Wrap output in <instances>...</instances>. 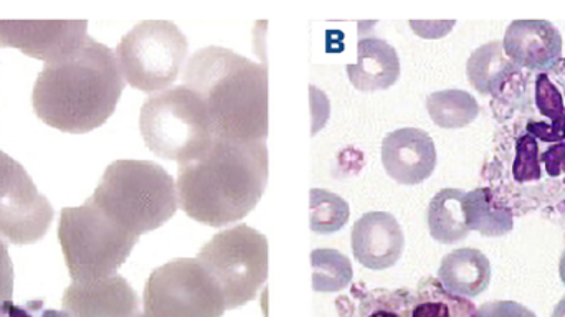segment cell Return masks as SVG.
Wrapping results in <instances>:
<instances>
[{
  "label": "cell",
  "mask_w": 565,
  "mask_h": 317,
  "mask_svg": "<svg viewBox=\"0 0 565 317\" xmlns=\"http://www.w3.org/2000/svg\"><path fill=\"white\" fill-rule=\"evenodd\" d=\"M559 273H561V279H563V283L565 286V252L563 253V256H561Z\"/></svg>",
  "instance_id": "33"
},
{
  "label": "cell",
  "mask_w": 565,
  "mask_h": 317,
  "mask_svg": "<svg viewBox=\"0 0 565 317\" xmlns=\"http://www.w3.org/2000/svg\"><path fill=\"white\" fill-rule=\"evenodd\" d=\"M382 163L402 186H417L434 173L437 149L434 139L417 128H402L385 136Z\"/></svg>",
  "instance_id": "14"
},
{
  "label": "cell",
  "mask_w": 565,
  "mask_h": 317,
  "mask_svg": "<svg viewBox=\"0 0 565 317\" xmlns=\"http://www.w3.org/2000/svg\"><path fill=\"white\" fill-rule=\"evenodd\" d=\"M311 230L321 235L339 232L348 223L349 203L328 190H311Z\"/></svg>",
  "instance_id": "24"
},
{
  "label": "cell",
  "mask_w": 565,
  "mask_h": 317,
  "mask_svg": "<svg viewBox=\"0 0 565 317\" xmlns=\"http://www.w3.org/2000/svg\"><path fill=\"white\" fill-rule=\"evenodd\" d=\"M139 129L156 156L179 166L204 155L215 139L204 102L184 85L149 96L141 108Z\"/></svg>",
  "instance_id": "6"
},
{
  "label": "cell",
  "mask_w": 565,
  "mask_h": 317,
  "mask_svg": "<svg viewBox=\"0 0 565 317\" xmlns=\"http://www.w3.org/2000/svg\"><path fill=\"white\" fill-rule=\"evenodd\" d=\"M115 53L125 82L154 95L178 80L188 56V39L174 22L145 20L122 36Z\"/></svg>",
  "instance_id": "8"
},
{
  "label": "cell",
  "mask_w": 565,
  "mask_h": 317,
  "mask_svg": "<svg viewBox=\"0 0 565 317\" xmlns=\"http://www.w3.org/2000/svg\"><path fill=\"white\" fill-rule=\"evenodd\" d=\"M58 240L73 282H93L116 275L139 236L88 199L83 205L62 210Z\"/></svg>",
  "instance_id": "5"
},
{
  "label": "cell",
  "mask_w": 565,
  "mask_h": 317,
  "mask_svg": "<svg viewBox=\"0 0 565 317\" xmlns=\"http://www.w3.org/2000/svg\"><path fill=\"white\" fill-rule=\"evenodd\" d=\"M53 209L26 170L0 149V236L15 245L39 242L49 232Z\"/></svg>",
  "instance_id": "11"
},
{
  "label": "cell",
  "mask_w": 565,
  "mask_h": 317,
  "mask_svg": "<svg viewBox=\"0 0 565 317\" xmlns=\"http://www.w3.org/2000/svg\"><path fill=\"white\" fill-rule=\"evenodd\" d=\"M404 249V230L391 213H365L352 229V252L365 268H392L401 260Z\"/></svg>",
  "instance_id": "16"
},
{
  "label": "cell",
  "mask_w": 565,
  "mask_h": 317,
  "mask_svg": "<svg viewBox=\"0 0 565 317\" xmlns=\"http://www.w3.org/2000/svg\"><path fill=\"white\" fill-rule=\"evenodd\" d=\"M0 317H62L53 311H45L43 315L35 316L30 313L23 311V309L15 308V306L7 305L6 308L0 309Z\"/></svg>",
  "instance_id": "31"
},
{
  "label": "cell",
  "mask_w": 565,
  "mask_h": 317,
  "mask_svg": "<svg viewBox=\"0 0 565 317\" xmlns=\"http://www.w3.org/2000/svg\"><path fill=\"white\" fill-rule=\"evenodd\" d=\"M518 66L504 53L503 42L484 43L471 53L467 63L470 85L481 95H497L514 75Z\"/></svg>",
  "instance_id": "19"
},
{
  "label": "cell",
  "mask_w": 565,
  "mask_h": 317,
  "mask_svg": "<svg viewBox=\"0 0 565 317\" xmlns=\"http://www.w3.org/2000/svg\"><path fill=\"white\" fill-rule=\"evenodd\" d=\"M536 105L541 115L550 118L551 125H556L563 119L565 106L563 95L559 89L553 85L550 76L540 75L536 82Z\"/></svg>",
  "instance_id": "26"
},
{
  "label": "cell",
  "mask_w": 565,
  "mask_h": 317,
  "mask_svg": "<svg viewBox=\"0 0 565 317\" xmlns=\"http://www.w3.org/2000/svg\"><path fill=\"white\" fill-rule=\"evenodd\" d=\"M199 263L224 293L227 309H237L257 299L268 278V242L248 225L217 233L199 252Z\"/></svg>",
  "instance_id": "7"
},
{
  "label": "cell",
  "mask_w": 565,
  "mask_h": 317,
  "mask_svg": "<svg viewBox=\"0 0 565 317\" xmlns=\"http://www.w3.org/2000/svg\"><path fill=\"white\" fill-rule=\"evenodd\" d=\"M467 192L444 189L428 205L427 222L430 235L444 245H454L470 235L465 216L463 200Z\"/></svg>",
  "instance_id": "20"
},
{
  "label": "cell",
  "mask_w": 565,
  "mask_h": 317,
  "mask_svg": "<svg viewBox=\"0 0 565 317\" xmlns=\"http://www.w3.org/2000/svg\"><path fill=\"white\" fill-rule=\"evenodd\" d=\"M13 295V265L10 260L7 243L0 236V309L12 302Z\"/></svg>",
  "instance_id": "27"
},
{
  "label": "cell",
  "mask_w": 565,
  "mask_h": 317,
  "mask_svg": "<svg viewBox=\"0 0 565 317\" xmlns=\"http://www.w3.org/2000/svg\"><path fill=\"white\" fill-rule=\"evenodd\" d=\"M504 53L520 68L544 72L563 55V36L547 20H514L503 40Z\"/></svg>",
  "instance_id": "15"
},
{
  "label": "cell",
  "mask_w": 565,
  "mask_h": 317,
  "mask_svg": "<svg viewBox=\"0 0 565 317\" xmlns=\"http://www.w3.org/2000/svg\"><path fill=\"white\" fill-rule=\"evenodd\" d=\"M139 317H145V316H142V315H141V316H139Z\"/></svg>",
  "instance_id": "34"
},
{
  "label": "cell",
  "mask_w": 565,
  "mask_h": 317,
  "mask_svg": "<svg viewBox=\"0 0 565 317\" xmlns=\"http://www.w3.org/2000/svg\"><path fill=\"white\" fill-rule=\"evenodd\" d=\"M463 209L470 232L484 236H503L513 230V212L508 207L497 205L490 190L484 187L471 190L465 196Z\"/></svg>",
  "instance_id": "21"
},
{
  "label": "cell",
  "mask_w": 565,
  "mask_h": 317,
  "mask_svg": "<svg viewBox=\"0 0 565 317\" xmlns=\"http://www.w3.org/2000/svg\"><path fill=\"white\" fill-rule=\"evenodd\" d=\"M125 85L116 53L88 36L68 59L39 73L33 112L58 131L86 135L111 118Z\"/></svg>",
  "instance_id": "2"
},
{
  "label": "cell",
  "mask_w": 565,
  "mask_h": 317,
  "mask_svg": "<svg viewBox=\"0 0 565 317\" xmlns=\"http://www.w3.org/2000/svg\"><path fill=\"white\" fill-rule=\"evenodd\" d=\"M86 20H0V46L46 63L68 59L88 39Z\"/></svg>",
  "instance_id": "12"
},
{
  "label": "cell",
  "mask_w": 565,
  "mask_h": 317,
  "mask_svg": "<svg viewBox=\"0 0 565 317\" xmlns=\"http://www.w3.org/2000/svg\"><path fill=\"white\" fill-rule=\"evenodd\" d=\"M358 286L342 296L338 309L342 317H471L473 305L445 292L440 282L425 279L417 289H372Z\"/></svg>",
  "instance_id": "10"
},
{
  "label": "cell",
  "mask_w": 565,
  "mask_h": 317,
  "mask_svg": "<svg viewBox=\"0 0 565 317\" xmlns=\"http://www.w3.org/2000/svg\"><path fill=\"white\" fill-rule=\"evenodd\" d=\"M348 76L361 92L387 89L401 76V60L391 43L365 36L358 42V63L348 66Z\"/></svg>",
  "instance_id": "17"
},
{
  "label": "cell",
  "mask_w": 565,
  "mask_h": 317,
  "mask_svg": "<svg viewBox=\"0 0 565 317\" xmlns=\"http://www.w3.org/2000/svg\"><path fill=\"white\" fill-rule=\"evenodd\" d=\"M438 282L450 295L458 298H477L490 286V260L480 250H455L441 260Z\"/></svg>",
  "instance_id": "18"
},
{
  "label": "cell",
  "mask_w": 565,
  "mask_h": 317,
  "mask_svg": "<svg viewBox=\"0 0 565 317\" xmlns=\"http://www.w3.org/2000/svg\"><path fill=\"white\" fill-rule=\"evenodd\" d=\"M527 131L534 138H540L546 142H565V112L563 119L556 125H546V123H531Z\"/></svg>",
  "instance_id": "29"
},
{
  "label": "cell",
  "mask_w": 565,
  "mask_h": 317,
  "mask_svg": "<svg viewBox=\"0 0 565 317\" xmlns=\"http://www.w3.org/2000/svg\"><path fill=\"white\" fill-rule=\"evenodd\" d=\"M553 317H565V298L557 303L556 309H554Z\"/></svg>",
  "instance_id": "32"
},
{
  "label": "cell",
  "mask_w": 565,
  "mask_h": 317,
  "mask_svg": "<svg viewBox=\"0 0 565 317\" xmlns=\"http://www.w3.org/2000/svg\"><path fill=\"white\" fill-rule=\"evenodd\" d=\"M89 200L136 236L164 225L179 207L175 180L151 160H116Z\"/></svg>",
  "instance_id": "4"
},
{
  "label": "cell",
  "mask_w": 565,
  "mask_h": 317,
  "mask_svg": "<svg viewBox=\"0 0 565 317\" xmlns=\"http://www.w3.org/2000/svg\"><path fill=\"white\" fill-rule=\"evenodd\" d=\"M471 317H537L526 306L514 302L487 303Z\"/></svg>",
  "instance_id": "28"
},
{
  "label": "cell",
  "mask_w": 565,
  "mask_h": 317,
  "mask_svg": "<svg viewBox=\"0 0 565 317\" xmlns=\"http://www.w3.org/2000/svg\"><path fill=\"white\" fill-rule=\"evenodd\" d=\"M513 176L518 182L540 180L543 176L541 169L540 145L531 135L521 136L516 145V160H514Z\"/></svg>",
  "instance_id": "25"
},
{
  "label": "cell",
  "mask_w": 565,
  "mask_h": 317,
  "mask_svg": "<svg viewBox=\"0 0 565 317\" xmlns=\"http://www.w3.org/2000/svg\"><path fill=\"white\" fill-rule=\"evenodd\" d=\"M68 317H139V299L122 276L73 282L63 296Z\"/></svg>",
  "instance_id": "13"
},
{
  "label": "cell",
  "mask_w": 565,
  "mask_h": 317,
  "mask_svg": "<svg viewBox=\"0 0 565 317\" xmlns=\"http://www.w3.org/2000/svg\"><path fill=\"white\" fill-rule=\"evenodd\" d=\"M267 182L264 141L215 138L204 155L182 163L175 189L185 215L218 229L247 216L260 202Z\"/></svg>",
  "instance_id": "1"
},
{
  "label": "cell",
  "mask_w": 565,
  "mask_h": 317,
  "mask_svg": "<svg viewBox=\"0 0 565 317\" xmlns=\"http://www.w3.org/2000/svg\"><path fill=\"white\" fill-rule=\"evenodd\" d=\"M428 115L444 129H460L471 125L480 115V105L463 89H444L427 98Z\"/></svg>",
  "instance_id": "22"
},
{
  "label": "cell",
  "mask_w": 565,
  "mask_h": 317,
  "mask_svg": "<svg viewBox=\"0 0 565 317\" xmlns=\"http://www.w3.org/2000/svg\"><path fill=\"white\" fill-rule=\"evenodd\" d=\"M312 262V289L318 293H339L352 282L351 262L335 250H315Z\"/></svg>",
  "instance_id": "23"
},
{
  "label": "cell",
  "mask_w": 565,
  "mask_h": 317,
  "mask_svg": "<svg viewBox=\"0 0 565 317\" xmlns=\"http://www.w3.org/2000/svg\"><path fill=\"white\" fill-rule=\"evenodd\" d=\"M541 160H543L547 173H550L551 177L563 176V173H565V142L551 146V148L544 152Z\"/></svg>",
  "instance_id": "30"
},
{
  "label": "cell",
  "mask_w": 565,
  "mask_h": 317,
  "mask_svg": "<svg viewBox=\"0 0 565 317\" xmlns=\"http://www.w3.org/2000/svg\"><path fill=\"white\" fill-rule=\"evenodd\" d=\"M184 86L204 102L215 138L267 141V66L234 50L207 46L185 65Z\"/></svg>",
  "instance_id": "3"
},
{
  "label": "cell",
  "mask_w": 565,
  "mask_h": 317,
  "mask_svg": "<svg viewBox=\"0 0 565 317\" xmlns=\"http://www.w3.org/2000/svg\"><path fill=\"white\" fill-rule=\"evenodd\" d=\"M224 293L198 258L159 266L145 286V317H222Z\"/></svg>",
  "instance_id": "9"
}]
</instances>
